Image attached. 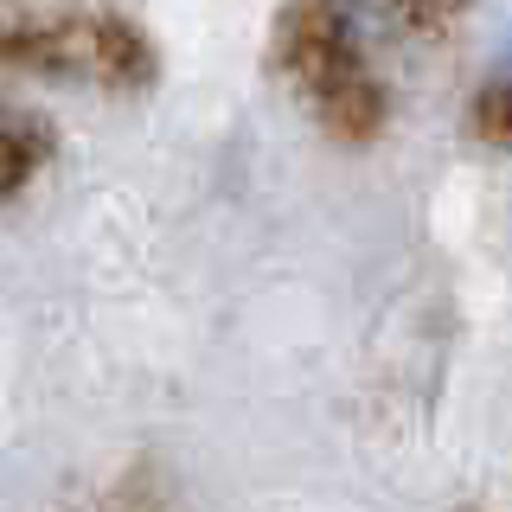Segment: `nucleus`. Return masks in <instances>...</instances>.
Listing matches in <instances>:
<instances>
[{
    "label": "nucleus",
    "mask_w": 512,
    "mask_h": 512,
    "mask_svg": "<svg viewBox=\"0 0 512 512\" xmlns=\"http://www.w3.org/2000/svg\"><path fill=\"white\" fill-rule=\"evenodd\" d=\"M468 122H474V135H480V141H493V148H512V45H506L500 58H493L487 84L474 90Z\"/></svg>",
    "instance_id": "obj_2"
},
{
    "label": "nucleus",
    "mask_w": 512,
    "mask_h": 512,
    "mask_svg": "<svg viewBox=\"0 0 512 512\" xmlns=\"http://www.w3.org/2000/svg\"><path fill=\"white\" fill-rule=\"evenodd\" d=\"M26 173H32V141L13 135V128H0V199L26 186Z\"/></svg>",
    "instance_id": "obj_4"
},
{
    "label": "nucleus",
    "mask_w": 512,
    "mask_h": 512,
    "mask_svg": "<svg viewBox=\"0 0 512 512\" xmlns=\"http://www.w3.org/2000/svg\"><path fill=\"white\" fill-rule=\"evenodd\" d=\"M282 58L301 77V90L314 96L320 122L346 141L378 135L384 122V90L365 71L359 52V20H352V0H301L282 26Z\"/></svg>",
    "instance_id": "obj_1"
},
{
    "label": "nucleus",
    "mask_w": 512,
    "mask_h": 512,
    "mask_svg": "<svg viewBox=\"0 0 512 512\" xmlns=\"http://www.w3.org/2000/svg\"><path fill=\"white\" fill-rule=\"evenodd\" d=\"M90 64L103 77H116V84H141V77L154 71V52H148V39H141L135 26H96L90 32Z\"/></svg>",
    "instance_id": "obj_3"
}]
</instances>
